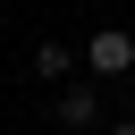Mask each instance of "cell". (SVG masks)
<instances>
[{"label": "cell", "instance_id": "cell-1", "mask_svg": "<svg viewBox=\"0 0 135 135\" xmlns=\"http://www.w3.org/2000/svg\"><path fill=\"white\" fill-rule=\"evenodd\" d=\"M84 68H93V76H135V34L101 25V34L84 42Z\"/></svg>", "mask_w": 135, "mask_h": 135}, {"label": "cell", "instance_id": "cell-2", "mask_svg": "<svg viewBox=\"0 0 135 135\" xmlns=\"http://www.w3.org/2000/svg\"><path fill=\"white\" fill-rule=\"evenodd\" d=\"M101 118V93L93 84H59V127H93Z\"/></svg>", "mask_w": 135, "mask_h": 135}, {"label": "cell", "instance_id": "cell-3", "mask_svg": "<svg viewBox=\"0 0 135 135\" xmlns=\"http://www.w3.org/2000/svg\"><path fill=\"white\" fill-rule=\"evenodd\" d=\"M68 68H76L68 42H42V51H34V76H42V84H68Z\"/></svg>", "mask_w": 135, "mask_h": 135}, {"label": "cell", "instance_id": "cell-4", "mask_svg": "<svg viewBox=\"0 0 135 135\" xmlns=\"http://www.w3.org/2000/svg\"><path fill=\"white\" fill-rule=\"evenodd\" d=\"M110 135H135V118H127V127H110Z\"/></svg>", "mask_w": 135, "mask_h": 135}]
</instances>
